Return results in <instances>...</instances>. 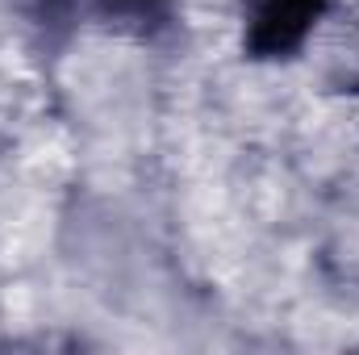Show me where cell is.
<instances>
[{
	"mask_svg": "<svg viewBox=\"0 0 359 355\" xmlns=\"http://www.w3.org/2000/svg\"><path fill=\"white\" fill-rule=\"evenodd\" d=\"M330 0H251L243 46L251 59H288L322 21Z\"/></svg>",
	"mask_w": 359,
	"mask_h": 355,
	"instance_id": "obj_1",
	"label": "cell"
}]
</instances>
